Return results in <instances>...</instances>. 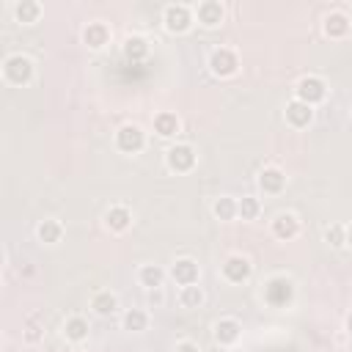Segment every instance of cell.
Wrapping results in <instances>:
<instances>
[{
  "label": "cell",
  "mask_w": 352,
  "mask_h": 352,
  "mask_svg": "<svg viewBox=\"0 0 352 352\" xmlns=\"http://www.w3.org/2000/svg\"><path fill=\"white\" fill-rule=\"evenodd\" d=\"M322 30H324L327 38H346L349 30H352V19L344 11H330L322 19Z\"/></svg>",
  "instance_id": "16"
},
{
  "label": "cell",
  "mask_w": 352,
  "mask_h": 352,
  "mask_svg": "<svg viewBox=\"0 0 352 352\" xmlns=\"http://www.w3.org/2000/svg\"><path fill=\"white\" fill-rule=\"evenodd\" d=\"M179 129H182V121H179V116H176V113L162 110V113H157V116H154V132H157L160 138H176V135H179Z\"/></svg>",
  "instance_id": "19"
},
{
  "label": "cell",
  "mask_w": 352,
  "mask_h": 352,
  "mask_svg": "<svg viewBox=\"0 0 352 352\" xmlns=\"http://www.w3.org/2000/svg\"><path fill=\"white\" fill-rule=\"evenodd\" d=\"M346 333H349V336H352V311H349V314H346Z\"/></svg>",
  "instance_id": "33"
},
{
  "label": "cell",
  "mask_w": 352,
  "mask_h": 352,
  "mask_svg": "<svg viewBox=\"0 0 352 352\" xmlns=\"http://www.w3.org/2000/svg\"><path fill=\"white\" fill-rule=\"evenodd\" d=\"M22 338H25L28 344H38V341L44 338V327H41L38 316H30V319H28V324H25V333H22Z\"/></svg>",
  "instance_id": "30"
},
{
  "label": "cell",
  "mask_w": 352,
  "mask_h": 352,
  "mask_svg": "<svg viewBox=\"0 0 352 352\" xmlns=\"http://www.w3.org/2000/svg\"><path fill=\"white\" fill-rule=\"evenodd\" d=\"M88 333H91V327H88V319H82V316H69L63 322V336L72 344H82L88 338Z\"/></svg>",
  "instance_id": "22"
},
{
  "label": "cell",
  "mask_w": 352,
  "mask_h": 352,
  "mask_svg": "<svg viewBox=\"0 0 352 352\" xmlns=\"http://www.w3.org/2000/svg\"><path fill=\"white\" fill-rule=\"evenodd\" d=\"M283 118H286V124L292 129H305L314 121V107L305 104V102H300V99H292L283 107Z\"/></svg>",
  "instance_id": "10"
},
{
  "label": "cell",
  "mask_w": 352,
  "mask_h": 352,
  "mask_svg": "<svg viewBox=\"0 0 352 352\" xmlns=\"http://www.w3.org/2000/svg\"><path fill=\"white\" fill-rule=\"evenodd\" d=\"M33 74H36V63L22 55V52H14L3 60V80L14 88H22V85H30L33 82Z\"/></svg>",
  "instance_id": "1"
},
{
  "label": "cell",
  "mask_w": 352,
  "mask_h": 352,
  "mask_svg": "<svg viewBox=\"0 0 352 352\" xmlns=\"http://www.w3.org/2000/svg\"><path fill=\"white\" fill-rule=\"evenodd\" d=\"M110 28L104 25V22H88L85 28H82V44L88 47V50H94V52H99V50H104L107 44H110Z\"/></svg>",
  "instance_id": "14"
},
{
  "label": "cell",
  "mask_w": 352,
  "mask_h": 352,
  "mask_svg": "<svg viewBox=\"0 0 352 352\" xmlns=\"http://www.w3.org/2000/svg\"><path fill=\"white\" fill-rule=\"evenodd\" d=\"M294 300V280L289 275H272L264 283V302L270 308H286Z\"/></svg>",
  "instance_id": "2"
},
{
  "label": "cell",
  "mask_w": 352,
  "mask_h": 352,
  "mask_svg": "<svg viewBox=\"0 0 352 352\" xmlns=\"http://www.w3.org/2000/svg\"><path fill=\"white\" fill-rule=\"evenodd\" d=\"M121 327L126 333H143L148 327V314L143 308H126L121 316Z\"/></svg>",
  "instance_id": "24"
},
{
  "label": "cell",
  "mask_w": 352,
  "mask_h": 352,
  "mask_svg": "<svg viewBox=\"0 0 352 352\" xmlns=\"http://www.w3.org/2000/svg\"><path fill=\"white\" fill-rule=\"evenodd\" d=\"M212 336H214V341H217L220 346H231V344L239 341V336H242V324H239L234 316H223V319L214 322Z\"/></svg>",
  "instance_id": "15"
},
{
  "label": "cell",
  "mask_w": 352,
  "mask_h": 352,
  "mask_svg": "<svg viewBox=\"0 0 352 352\" xmlns=\"http://www.w3.org/2000/svg\"><path fill=\"white\" fill-rule=\"evenodd\" d=\"M346 245L352 248V226H346Z\"/></svg>",
  "instance_id": "34"
},
{
  "label": "cell",
  "mask_w": 352,
  "mask_h": 352,
  "mask_svg": "<svg viewBox=\"0 0 352 352\" xmlns=\"http://www.w3.org/2000/svg\"><path fill=\"white\" fill-rule=\"evenodd\" d=\"M258 190L264 195H280L286 190V173L278 165H267L258 170Z\"/></svg>",
  "instance_id": "11"
},
{
  "label": "cell",
  "mask_w": 352,
  "mask_h": 352,
  "mask_svg": "<svg viewBox=\"0 0 352 352\" xmlns=\"http://www.w3.org/2000/svg\"><path fill=\"white\" fill-rule=\"evenodd\" d=\"M212 214H214L217 220H223V223L234 220V217H236V198H231V195L214 198V201H212Z\"/></svg>",
  "instance_id": "26"
},
{
  "label": "cell",
  "mask_w": 352,
  "mask_h": 352,
  "mask_svg": "<svg viewBox=\"0 0 352 352\" xmlns=\"http://www.w3.org/2000/svg\"><path fill=\"white\" fill-rule=\"evenodd\" d=\"M324 242L330 245V248H344L346 245V228L341 226V223H333V226H327L324 228Z\"/></svg>",
  "instance_id": "29"
},
{
  "label": "cell",
  "mask_w": 352,
  "mask_h": 352,
  "mask_svg": "<svg viewBox=\"0 0 352 352\" xmlns=\"http://www.w3.org/2000/svg\"><path fill=\"white\" fill-rule=\"evenodd\" d=\"M261 214V201L256 198V195H242L239 201H236V217H242V220H256Z\"/></svg>",
  "instance_id": "28"
},
{
  "label": "cell",
  "mask_w": 352,
  "mask_h": 352,
  "mask_svg": "<svg viewBox=\"0 0 352 352\" xmlns=\"http://www.w3.org/2000/svg\"><path fill=\"white\" fill-rule=\"evenodd\" d=\"M220 272H223V278H226L228 283H245V280H250V275H253V264H250L248 256L234 253V256H228V258L223 261Z\"/></svg>",
  "instance_id": "8"
},
{
  "label": "cell",
  "mask_w": 352,
  "mask_h": 352,
  "mask_svg": "<svg viewBox=\"0 0 352 352\" xmlns=\"http://www.w3.org/2000/svg\"><path fill=\"white\" fill-rule=\"evenodd\" d=\"M192 22H195V14H192V8L184 6V3H170V6H165V11H162V25H165V30L173 33V36L187 33V30L192 28Z\"/></svg>",
  "instance_id": "3"
},
{
  "label": "cell",
  "mask_w": 352,
  "mask_h": 352,
  "mask_svg": "<svg viewBox=\"0 0 352 352\" xmlns=\"http://www.w3.org/2000/svg\"><path fill=\"white\" fill-rule=\"evenodd\" d=\"M60 236H63V226H60V220H55V217H47V220H41V223L36 226V239H38L41 245H58Z\"/></svg>",
  "instance_id": "20"
},
{
  "label": "cell",
  "mask_w": 352,
  "mask_h": 352,
  "mask_svg": "<svg viewBox=\"0 0 352 352\" xmlns=\"http://www.w3.org/2000/svg\"><path fill=\"white\" fill-rule=\"evenodd\" d=\"M270 231H272V236H275V239L289 242V239H294V236L300 234V217H297L294 212H280V214H275V217H272Z\"/></svg>",
  "instance_id": "12"
},
{
  "label": "cell",
  "mask_w": 352,
  "mask_h": 352,
  "mask_svg": "<svg viewBox=\"0 0 352 352\" xmlns=\"http://www.w3.org/2000/svg\"><path fill=\"white\" fill-rule=\"evenodd\" d=\"M165 165L173 173H187L195 168V148L190 143H173L165 151Z\"/></svg>",
  "instance_id": "7"
},
{
  "label": "cell",
  "mask_w": 352,
  "mask_h": 352,
  "mask_svg": "<svg viewBox=\"0 0 352 352\" xmlns=\"http://www.w3.org/2000/svg\"><path fill=\"white\" fill-rule=\"evenodd\" d=\"M41 3L38 0H19V3H14V19L19 22V25H36L38 19H41Z\"/></svg>",
  "instance_id": "18"
},
{
  "label": "cell",
  "mask_w": 352,
  "mask_h": 352,
  "mask_svg": "<svg viewBox=\"0 0 352 352\" xmlns=\"http://www.w3.org/2000/svg\"><path fill=\"white\" fill-rule=\"evenodd\" d=\"M104 226L113 231V234H124L129 226H132V209L124 206V204H116L104 212Z\"/></svg>",
  "instance_id": "17"
},
{
  "label": "cell",
  "mask_w": 352,
  "mask_h": 352,
  "mask_svg": "<svg viewBox=\"0 0 352 352\" xmlns=\"http://www.w3.org/2000/svg\"><path fill=\"white\" fill-rule=\"evenodd\" d=\"M138 280H140V286L143 289H160L162 286V280H165V270L160 267V264H143L140 270H138Z\"/></svg>",
  "instance_id": "23"
},
{
  "label": "cell",
  "mask_w": 352,
  "mask_h": 352,
  "mask_svg": "<svg viewBox=\"0 0 352 352\" xmlns=\"http://www.w3.org/2000/svg\"><path fill=\"white\" fill-rule=\"evenodd\" d=\"M148 300H151L154 305H160V302H162V292H160V289H151V292H148Z\"/></svg>",
  "instance_id": "32"
},
{
  "label": "cell",
  "mask_w": 352,
  "mask_h": 352,
  "mask_svg": "<svg viewBox=\"0 0 352 352\" xmlns=\"http://www.w3.org/2000/svg\"><path fill=\"white\" fill-rule=\"evenodd\" d=\"M116 148L121 154H138L146 148V132L138 124H124L116 129Z\"/></svg>",
  "instance_id": "5"
},
{
  "label": "cell",
  "mask_w": 352,
  "mask_h": 352,
  "mask_svg": "<svg viewBox=\"0 0 352 352\" xmlns=\"http://www.w3.org/2000/svg\"><path fill=\"white\" fill-rule=\"evenodd\" d=\"M204 300H206V294H204V289L198 283H190V286L179 289V305L182 308H201Z\"/></svg>",
  "instance_id": "27"
},
{
  "label": "cell",
  "mask_w": 352,
  "mask_h": 352,
  "mask_svg": "<svg viewBox=\"0 0 352 352\" xmlns=\"http://www.w3.org/2000/svg\"><path fill=\"white\" fill-rule=\"evenodd\" d=\"M170 278H173L179 286L198 283V278H201V267H198V261H195V258H190V256L176 258V261L170 264Z\"/></svg>",
  "instance_id": "13"
},
{
  "label": "cell",
  "mask_w": 352,
  "mask_h": 352,
  "mask_svg": "<svg viewBox=\"0 0 352 352\" xmlns=\"http://www.w3.org/2000/svg\"><path fill=\"white\" fill-rule=\"evenodd\" d=\"M173 352H201V349H198V344H195V341H179Z\"/></svg>",
  "instance_id": "31"
},
{
  "label": "cell",
  "mask_w": 352,
  "mask_h": 352,
  "mask_svg": "<svg viewBox=\"0 0 352 352\" xmlns=\"http://www.w3.org/2000/svg\"><path fill=\"white\" fill-rule=\"evenodd\" d=\"M324 96H327V82L322 77H316V74L302 77L297 82V88H294V99H300V102H305L311 107L319 104V102H324Z\"/></svg>",
  "instance_id": "6"
},
{
  "label": "cell",
  "mask_w": 352,
  "mask_h": 352,
  "mask_svg": "<svg viewBox=\"0 0 352 352\" xmlns=\"http://www.w3.org/2000/svg\"><path fill=\"white\" fill-rule=\"evenodd\" d=\"M206 66H209V72L214 77H231L239 69V55L231 47H214L209 52V63Z\"/></svg>",
  "instance_id": "4"
},
{
  "label": "cell",
  "mask_w": 352,
  "mask_h": 352,
  "mask_svg": "<svg viewBox=\"0 0 352 352\" xmlns=\"http://www.w3.org/2000/svg\"><path fill=\"white\" fill-rule=\"evenodd\" d=\"M146 55H148V41L143 36H126V41H124V58L132 60V63H138Z\"/></svg>",
  "instance_id": "25"
},
{
  "label": "cell",
  "mask_w": 352,
  "mask_h": 352,
  "mask_svg": "<svg viewBox=\"0 0 352 352\" xmlns=\"http://www.w3.org/2000/svg\"><path fill=\"white\" fill-rule=\"evenodd\" d=\"M91 308H94L96 316H113V314L118 311V297H116L113 292L102 289V292H96V294L91 297Z\"/></svg>",
  "instance_id": "21"
},
{
  "label": "cell",
  "mask_w": 352,
  "mask_h": 352,
  "mask_svg": "<svg viewBox=\"0 0 352 352\" xmlns=\"http://www.w3.org/2000/svg\"><path fill=\"white\" fill-rule=\"evenodd\" d=\"M192 14H195V19H198V25L201 28H217V25H223V19H226V6L220 3V0H201L195 8H192Z\"/></svg>",
  "instance_id": "9"
}]
</instances>
